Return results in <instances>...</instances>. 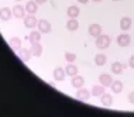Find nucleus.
Masks as SVG:
<instances>
[{"mask_svg":"<svg viewBox=\"0 0 134 117\" xmlns=\"http://www.w3.org/2000/svg\"><path fill=\"white\" fill-rule=\"evenodd\" d=\"M79 3H88V0H78Z\"/></svg>","mask_w":134,"mask_h":117,"instance_id":"c756f323","label":"nucleus"},{"mask_svg":"<svg viewBox=\"0 0 134 117\" xmlns=\"http://www.w3.org/2000/svg\"><path fill=\"white\" fill-rule=\"evenodd\" d=\"M52 75H54V79H55V80H64L66 72H65L64 68H55V69H54V72H52Z\"/></svg>","mask_w":134,"mask_h":117,"instance_id":"ddd939ff","label":"nucleus"},{"mask_svg":"<svg viewBox=\"0 0 134 117\" xmlns=\"http://www.w3.org/2000/svg\"><path fill=\"white\" fill-rule=\"evenodd\" d=\"M28 40H30L31 44L40 42V40H41V32L40 31H31V34L28 35Z\"/></svg>","mask_w":134,"mask_h":117,"instance_id":"4be33fe9","label":"nucleus"},{"mask_svg":"<svg viewBox=\"0 0 134 117\" xmlns=\"http://www.w3.org/2000/svg\"><path fill=\"white\" fill-rule=\"evenodd\" d=\"M114 2H117V0H114Z\"/></svg>","mask_w":134,"mask_h":117,"instance_id":"473e14b6","label":"nucleus"},{"mask_svg":"<svg viewBox=\"0 0 134 117\" xmlns=\"http://www.w3.org/2000/svg\"><path fill=\"white\" fill-rule=\"evenodd\" d=\"M37 24H38V20L34 17V14H30V16L24 17V25L27 28H34V27H37Z\"/></svg>","mask_w":134,"mask_h":117,"instance_id":"20e7f679","label":"nucleus"},{"mask_svg":"<svg viewBox=\"0 0 134 117\" xmlns=\"http://www.w3.org/2000/svg\"><path fill=\"white\" fill-rule=\"evenodd\" d=\"M16 2H20V0H16Z\"/></svg>","mask_w":134,"mask_h":117,"instance_id":"2f4dec72","label":"nucleus"},{"mask_svg":"<svg viewBox=\"0 0 134 117\" xmlns=\"http://www.w3.org/2000/svg\"><path fill=\"white\" fill-rule=\"evenodd\" d=\"M88 31H89V34L92 35V37H99V35L102 34V27H100L99 24H90Z\"/></svg>","mask_w":134,"mask_h":117,"instance_id":"0eeeda50","label":"nucleus"},{"mask_svg":"<svg viewBox=\"0 0 134 117\" xmlns=\"http://www.w3.org/2000/svg\"><path fill=\"white\" fill-rule=\"evenodd\" d=\"M12 16H13V12L9 9V7H3V9H0V20L7 21V20H10Z\"/></svg>","mask_w":134,"mask_h":117,"instance_id":"9b49d317","label":"nucleus"},{"mask_svg":"<svg viewBox=\"0 0 134 117\" xmlns=\"http://www.w3.org/2000/svg\"><path fill=\"white\" fill-rule=\"evenodd\" d=\"M72 86L74 87H76V89H79V87H82L83 86V83H85V79L82 78V76H79V75H75V76H72Z\"/></svg>","mask_w":134,"mask_h":117,"instance_id":"2eb2a0df","label":"nucleus"},{"mask_svg":"<svg viewBox=\"0 0 134 117\" xmlns=\"http://www.w3.org/2000/svg\"><path fill=\"white\" fill-rule=\"evenodd\" d=\"M13 16L17 17V19H23V17H26V9L24 7H21L20 4H16L13 7Z\"/></svg>","mask_w":134,"mask_h":117,"instance_id":"423d86ee","label":"nucleus"},{"mask_svg":"<svg viewBox=\"0 0 134 117\" xmlns=\"http://www.w3.org/2000/svg\"><path fill=\"white\" fill-rule=\"evenodd\" d=\"M30 52L32 57H40L42 54V47L40 42H35V44H31V48H30Z\"/></svg>","mask_w":134,"mask_h":117,"instance_id":"1a4fd4ad","label":"nucleus"},{"mask_svg":"<svg viewBox=\"0 0 134 117\" xmlns=\"http://www.w3.org/2000/svg\"><path fill=\"white\" fill-rule=\"evenodd\" d=\"M110 86H111V92L114 93H120L123 90V82H120V80H113Z\"/></svg>","mask_w":134,"mask_h":117,"instance_id":"6ab92c4d","label":"nucleus"},{"mask_svg":"<svg viewBox=\"0 0 134 117\" xmlns=\"http://www.w3.org/2000/svg\"><path fill=\"white\" fill-rule=\"evenodd\" d=\"M66 14L71 17V19L78 17V16H79V9H78V6H69V7H68V10H66Z\"/></svg>","mask_w":134,"mask_h":117,"instance_id":"aec40b11","label":"nucleus"},{"mask_svg":"<svg viewBox=\"0 0 134 117\" xmlns=\"http://www.w3.org/2000/svg\"><path fill=\"white\" fill-rule=\"evenodd\" d=\"M129 102H130L131 104H134V92H131V93L129 94Z\"/></svg>","mask_w":134,"mask_h":117,"instance_id":"bb28decb","label":"nucleus"},{"mask_svg":"<svg viewBox=\"0 0 134 117\" xmlns=\"http://www.w3.org/2000/svg\"><path fill=\"white\" fill-rule=\"evenodd\" d=\"M37 27H38V31L41 32V34H42V32L47 34V32L51 31V24H49V21H47V20H40L38 24H37Z\"/></svg>","mask_w":134,"mask_h":117,"instance_id":"7ed1b4c3","label":"nucleus"},{"mask_svg":"<svg viewBox=\"0 0 134 117\" xmlns=\"http://www.w3.org/2000/svg\"><path fill=\"white\" fill-rule=\"evenodd\" d=\"M129 65L131 68H134V55H131V58H130V62H129Z\"/></svg>","mask_w":134,"mask_h":117,"instance_id":"cd10ccee","label":"nucleus"},{"mask_svg":"<svg viewBox=\"0 0 134 117\" xmlns=\"http://www.w3.org/2000/svg\"><path fill=\"white\" fill-rule=\"evenodd\" d=\"M130 41H131V38H130V35L129 34H120L117 37V44L120 47H127Z\"/></svg>","mask_w":134,"mask_h":117,"instance_id":"9d476101","label":"nucleus"},{"mask_svg":"<svg viewBox=\"0 0 134 117\" xmlns=\"http://www.w3.org/2000/svg\"><path fill=\"white\" fill-rule=\"evenodd\" d=\"M95 64L99 65V66H102V65L106 64V55L104 54H97L95 57Z\"/></svg>","mask_w":134,"mask_h":117,"instance_id":"393cba45","label":"nucleus"},{"mask_svg":"<svg viewBox=\"0 0 134 117\" xmlns=\"http://www.w3.org/2000/svg\"><path fill=\"white\" fill-rule=\"evenodd\" d=\"M124 64H121V62H119V61H116V62H113L111 64V66H110V69H111V72L113 74H116V75H119V74H121L123 71H124Z\"/></svg>","mask_w":134,"mask_h":117,"instance_id":"6e6552de","label":"nucleus"},{"mask_svg":"<svg viewBox=\"0 0 134 117\" xmlns=\"http://www.w3.org/2000/svg\"><path fill=\"white\" fill-rule=\"evenodd\" d=\"M9 45H10V48H12V49H14V51H19V49L21 48V40H20V38H17V37L10 38Z\"/></svg>","mask_w":134,"mask_h":117,"instance_id":"dca6fc26","label":"nucleus"},{"mask_svg":"<svg viewBox=\"0 0 134 117\" xmlns=\"http://www.w3.org/2000/svg\"><path fill=\"white\" fill-rule=\"evenodd\" d=\"M100 102H102L103 106H111L113 104V97H111V94L103 93L102 96H100Z\"/></svg>","mask_w":134,"mask_h":117,"instance_id":"f3484780","label":"nucleus"},{"mask_svg":"<svg viewBox=\"0 0 134 117\" xmlns=\"http://www.w3.org/2000/svg\"><path fill=\"white\" fill-rule=\"evenodd\" d=\"M90 96H92V93H90L88 89H83V87H79L78 92H76V99L78 100H82V102L89 100Z\"/></svg>","mask_w":134,"mask_h":117,"instance_id":"f03ea898","label":"nucleus"},{"mask_svg":"<svg viewBox=\"0 0 134 117\" xmlns=\"http://www.w3.org/2000/svg\"><path fill=\"white\" fill-rule=\"evenodd\" d=\"M78 28H79V23H78L76 19H71V20L66 23V30L75 31V30H78Z\"/></svg>","mask_w":134,"mask_h":117,"instance_id":"5701e85b","label":"nucleus"},{"mask_svg":"<svg viewBox=\"0 0 134 117\" xmlns=\"http://www.w3.org/2000/svg\"><path fill=\"white\" fill-rule=\"evenodd\" d=\"M26 10H27V13H30V14H35L37 13V10H38V3L35 2H32V0H30V2L26 4Z\"/></svg>","mask_w":134,"mask_h":117,"instance_id":"4468645a","label":"nucleus"},{"mask_svg":"<svg viewBox=\"0 0 134 117\" xmlns=\"http://www.w3.org/2000/svg\"><path fill=\"white\" fill-rule=\"evenodd\" d=\"M110 45V37L104 34H100L99 37H96V47L100 49H104Z\"/></svg>","mask_w":134,"mask_h":117,"instance_id":"f257e3e1","label":"nucleus"},{"mask_svg":"<svg viewBox=\"0 0 134 117\" xmlns=\"http://www.w3.org/2000/svg\"><path fill=\"white\" fill-rule=\"evenodd\" d=\"M99 82H100V85H103L104 87H106V86H110L111 85L113 79H111V76L109 75V74H102V75L99 76Z\"/></svg>","mask_w":134,"mask_h":117,"instance_id":"f8f14e48","label":"nucleus"},{"mask_svg":"<svg viewBox=\"0 0 134 117\" xmlns=\"http://www.w3.org/2000/svg\"><path fill=\"white\" fill-rule=\"evenodd\" d=\"M92 96H102V94L104 93V86L103 85H96V86H93L92 87Z\"/></svg>","mask_w":134,"mask_h":117,"instance_id":"a211bd4d","label":"nucleus"},{"mask_svg":"<svg viewBox=\"0 0 134 117\" xmlns=\"http://www.w3.org/2000/svg\"><path fill=\"white\" fill-rule=\"evenodd\" d=\"M131 27V19L130 17H123L120 20V28L121 30H129Z\"/></svg>","mask_w":134,"mask_h":117,"instance_id":"b1692460","label":"nucleus"},{"mask_svg":"<svg viewBox=\"0 0 134 117\" xmlns=\"http://www.w3.org/2000/svg\"><path fill=\"white\" fill-rule=\"evenodd\" d=\"M65 59L68 62H74V61H76V55L72 52H65Z\"/></svg>","mask_w":134,"mask_h":117,"instance_id":"a878e982","label":"nucleus"},{"mask_svg":"<svg viewBox=\"0 0 134 117\" xmlns=\"http://www.w3.org/2000/svg\"><path fill=\"white\" fill-rule=\"evenodd\" d=\"M93 2H100V0H93Z\"/></svg>","mask_w":134,"mask_h":117,"instance_id":"7c9ffc66","label":"nucleus"},{"mask_svg":"<svg viewBox=\"0 0 134 117\" xmlns=\"http://www.w3.org/2000/svg\"><path fill=\"white\" fill-rule=\"evenodd\" d=\"M17 55H19V58L23 62H28L31 58V52L30 49H26V48H20L19 51H17Z\"/></svg>","mask_w":134,"mask_h":117,"instance_id":"39448f33","label":"nucleus"},{"mask_svg":"<svg viewBox=\"0 0 134 117\" xmlns=\"http://www.w3.org/2000/svg\"><path fill=\"white\" fill-rule=\"evenodd\" d=\"M35 2H37V3H38V4H42V3H45V2H47V0H35Z\"/></svg>","mask_w":134,"mask_h":117,"instance_id":"c85d7f7f","label":"nucleus"},{"mask_svg":"<svg viewBox=\"0 0 134 117\" xmlns=\"http://www.w3.org/2000/svg\"><path fill=\"white\" fill-rule=\"evenodd\" d=\"M65 72H66V75H69V76H75V75H78V66H75V65L71 62L69 65H66Z\"/></svg>","mask_w":134,"mask_h":117,"instance_id":"412c9836","label":"nucleus"}]
</instances>
